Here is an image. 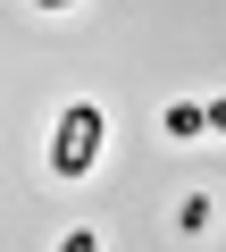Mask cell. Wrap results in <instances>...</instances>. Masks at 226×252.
<instances>
[{
	"label": "cell",
	"instance_id": "cell-1",
	"mask_svg": "<svg viewBox=\"0 0 226 252\" xmlns=\"http://www.w3.org/2000/svg\"><path fill=\"white\" fill-rule=\"evenodd\" d=\"M100 135H109L100 101H67V109H59V135H50V168H59L67 185L92 177V168H100Z\"/></svg>",
	"mask_w": 226,
	"mask_h": 252
},
{
	"label": "cell",
	"instance_id": "cell-2",
	"mask_svg": "<svg viewBox=\"0 0 226 252\" xmlns=\"http://www.w3.org/2000/svg\"><path fill=\"white\" fill-rule=\"evenodd\" d=\"M159 135H176V143H201L209 126H201V109H193V101H168V118H159Z\"/></svg>",
	"mask_w": 226,
	"mask_h": 252
},
{
	"label": "cell",
	"instance_id": "cell-3",
	"mask_svg": "<svg viewBox=\"0 0 226 252\" xmlns=\"http://www.w3.org/2000/svg\"><path fill=\"white\" fill-rule=\"evenodd\" d=\"M209 219H218V210H209L201 193H184V210H176V227H184V235H209Z\"/></svg>",
	"mask_w": 226,
	"mask_h": 252
},
{
	"label": "cell",
	"instance_id": "cell-4",
	"mask_svg": "<svg viewBox=\"0 0 226 252\" xmlns=\"http://www.w3.org/2000/svg\"><path fill=\"white\" fill-rule=\"evenodd\" d=\"M59 252H100V235H92V227H67V235H59Z\"/></svg>",
	"mask_w": 226,
	"mask_h": 252
},
{
	"label": "cell",
	"instance_id": "cell-5",
	"mask_svg": "<svg viewBox=\"0 0 226 252\" xmlns=\"http://www.w3.org/2000/svg\"><path fill=\"white\" fill-rule=\"evenodd\" d=\"M201 126H209V135H226V93H218V101L201 109Z\"/></svg>",
	"mask_w": 226,
	"mask_h": 252
},
{
	"label": "cell",
	"instance_id": "cell-6",
	"mask_svg": "<svg viewBox=\"0 0 226 252\" xmlns=\"http://www.w3.org/2000/svg\"><path fill=\"white\" fill-rule=\"evenodd\" d=\"M34 9H75V0H34Z\"/></svg>",
	"mask_w": 226,
	"mask_h": 252
}]
</instances>
